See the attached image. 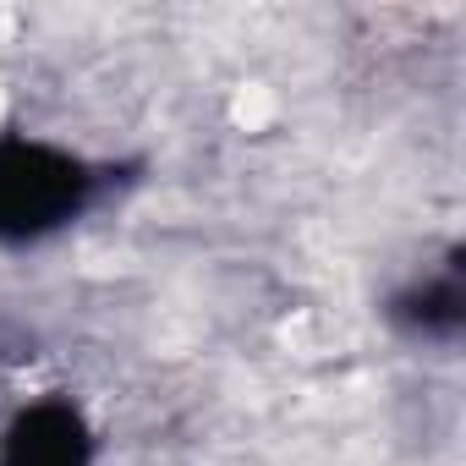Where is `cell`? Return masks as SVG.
Masks as SVG:
<instances>
[{
  "mask_svg": "<svg viewBox=\"0 0 466 466\" xmlns=\"http://www.w3.org/2000/svg\"><path fill=\"white\" fill-rule=\"evenodd\" d=\"M105 187L110 165L28 132H0V248H28L77 225Z\"/></svg>",
  "mask_w": 466,
  "mask_h": 466,
  "instance_id": "obj_1",
  "label": "cell"
},
{
  "mask_svg": "<svg viewBox=\"0 0 466 466\" xmlns=\"http://www.w3.org/2000/svg\"><path fill=\"white\" fill-rule=\"evenodd\" d=\"M0 466H94L88 417L72 400H34L0 433Z\"/></svg>",
  "mask_w": 466,
  "mask_h": 466,
  "instance_id": "obj_2",
  "label": "cell"
},
{
  "mask_svg": "<svg viewBox=\"0 0 466 466\" xmlns=\"http://www.w3.org/2000/svg\"><path fill=\"white\" fill-rule=\"evenodd\" d=\"M390 324L406 329L411 340H428V346H450L466 324V280H461V253H450L439 269L406 280L395 297H390Z\"/></svg>",
  "mask_w": 466,
  "mask_h": 466,
  "instance_id": "obj_3",
  "label": "cell"
}]
</instances>
